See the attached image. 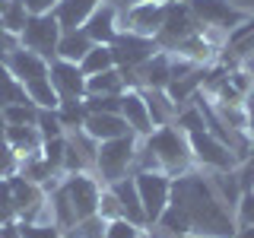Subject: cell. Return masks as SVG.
<instances>
[{"label": "cell", "mask_w": 254, "mask_h": 238, "mask_svg": "<svg viewBox=\"0 0 254 238\" xmlns=\"http://www.w3.org/2000/svg\"><path fill=\"white\" fill-rule=\"evenodd\" d=\"M143 143L153 149V156L159 159V169L169 175V178H178V175L190 172V162H194V156H190L188 133L178 130L175 124L156 127L149 137H143Z\"/></svg>", "instance_id": "cell-2"}, {"label": "cell", "mask_w": 254, "mask_h": 238, "mask_svg": "<svg viewBox=\"0 0 254 238\" xmlns=\"http://www.w3.org/2000/svg\"><path fill=\"white\" fill-rule=\"evenodd\" d=\"M29 16H32V13L26 10V3H22V0H10V3H6V10H3V16H0V22H3V29H6V32L19 35V32L26 29Z\"/></svg>", "instance_id": "cell-30"}, {"label": "cell", "mask_w": 254, "mask_h": 238, "mask_svg": "<svg viewBox=\"0 0 254 238\" xmlns=\"http://www.w3.org/2000/svg\"><path fill=\"white\" fill-rule=\"evenodd\" d=\"M83 29L95 45H111L118 38V32H121V13H118V6L111 0H102L92 10V16L86 19Z\"/></svg>", "instance_id": "cell-13"}, {"label": "cell", "mask_w": 254, "mask_h": 238, "mask_svg": "<svg viewBox=\"0 0 254 238\" xmlns=\"http://www.w3.org/2000/svg\"><path fill=\"white\" fill-rule=\"evenodd\" d=\"M6 3H10V0H0V16H3V10H6Z\"/></svg>", "instance_id": "cell-47"}, {"label": "cell", "mask_w": 254, "mask_h": 238, "mask_svg": "<svg viewBox=\"0 0 254 238\" xmlns=\"http://www.w3.org/2000/svg\"><path fill=\"white\" fill-rule=\"evenodd\" d=\"M169 83H172L169 51H156L146 63L133 70V89H169Z\"/></svg>", "instance_id": "cell-14"}, {"label": "cell", "mask_w": 254, "mask_h": 238, "mask_svg": "<svg viewBox=\"0 0 254 238\" xmlns=\"http://www.w3.org/2000/svg\"><path fill=\"white\" fill-rule=\"evenodd\" d=\"M35 127L42 130V137L45 140H54V137H64V124H61V118H58V111H45V108H38V118H35Z\"/></svg>", "instance_id": "cell-33"}, {"label": "cell", "mask_w": 254, "mask_h": 238, "mask_svg": "<svg viewBox=\"0 0 254 238\" xmlns=\"http://www.w3.org/2000/svg\"><path fill=\"white\" fill-rule=\"evenodd\" d=\"M235 238H254V226H238Z\"/></svg>", "instance_id": "cell-45"}, {"label": "cell", "mask_w": 254, "mask_h": 238, "mask_svg": "<svg viewBox=\"0 0 254 238\" xmlns=\"http://www.w3.org/2000/svg\"><path fill=\"white\" fill-rule=\"evenodd\" d=\"M108 187L115 190L118 203H121V213H124V219L137 222V226H146V213H143V203H140V190H137V181H133V175H124V178L111 181Z\"/></svg>", "instance_id": "cell-17"}, {"label": "cell", "mask_w": 254, "mask_h": 238, "mask_svg": "<svg viewBox=\"0 0 254 238\" xmlns=\"http://www.w3.org/2000/svg\"><path fill=\"white\" fill-rule=\"evenodd\" d=\"M26 95L35 108H45V111H58V105H61V95L54 92L51 79H35V83H29Z\"/></svg>", "instance_id": "cell-27"}, {"label": "cell", "mask_w": 254, "mask_h": 238, "mask_svg": "<svg viewBox=\"0 0 254 238\" xmlns=\"http://www.w3.org/2000/svg\"><path fill=\"white\" fill-rule=\"evenodd\" d=\"M169 3L172 0H140L133 6H124L121 13V32H137V35H146V38H156V32L162 29L165 22V13H169Z\"/></svg>", "instance_id": "cell-7"}, {"label": "cell", "mask_w": 254, "mask_h": 238, "mask_svg": "<svg viewBox=\"0 0 254 238\" xmlns=\"http://www.w3.org/2000/svg\"><path fill=\"white\" fill-rule=\"evenodd\" d=\"M172 3H175V0H172Z\"/></svg>", "instance_id": "cell-49"}, {"label": "cell", "mask_w": 254, "mask_h": 238, "mask_svg": "<svg viewBox=\"0 0 254 238\" xmlns=\"http://www.w3.org/2000/svg\"><path fill=\"white\" fill-rule=\"evenodd\" d=\"M3 118H6V124H35L38 108L32 102H16V105L3 108Z\"/></svg>", "instance_id": "cell-34"}, {"label": "cell", "mask_w": 254, "mask_h": 238, "mask_svg": "<svg viewBox=\"0 0 254 238\" xmlns=\"http://www.w3.org/2000/svg\"><path fill=\"white\" fill-rule=\"evenodd\" d=\"M137 133H124V137L115 140H102L99 149H95V178L102 184H111V181L124 178V175H133V159H137V146H140Z\"/></svg>", "instance_id": "cell-3"}, {"label": "cell", "mask_w": 254, "mask_h": 238, "mask_svg": "<svg viewBox=\"0 0 254 238\" xmlns=\"http://www.w3.org/2000/svg\"><path fill=\"white\" fill-rule=\"evenodd\" d=\"M64 238H105V219L95 213V216H86L79 219L73 229H67Z\"/></svg>", "instance_id": "cell-31"}, {"label": "cell", "mask_w": 254, "mask_h": 238, "mask_svg": "<svg viewBox=\"0 0 254 238\" xmlns=\"http://www.w3.org/2000/svg\"><path fill=\"white\" fill-rule=\"evenodd\" d=\"M0 238H22L19 222H3V226H0Z\"/></svg>", "instance_id": "cell-43"}, {"label": "cell", "mask_w": 254, "mask_h": 238, "mask_svg": "<svg viewBox=\"0 0 254 238\" xmlns=\"http://www.w3.org/2000/svg\"><path fill=\"white\" fill-rule=\"evenodd\" d=\"M48 79H51L54 92L61 95V102H79L86 99V73L79 70V63L54 58L48 63Z\"/></svg>", "instance_id": "cell-11"}, {"label": "cell", "mask_w": 254, "mask_h": 238, "mask_svg": "<svg viewBox=\"0 0 254 238\" xmlns=\"http://www.w3.org/2000/svg\"><path fill=\"white\" fill-rule=\"evenodd\" d=\"M86 102L79 99V102H61L58 105V118H61V124H64V130H79V127L86 124Z\"/></svg>", "instance_id": "cell-29"}, {"label": "cell", "mask_w": 254, "mask_h": 238, "mask_svg": "<svg viewBox=\"0 0 254 238\" xmlns=\"http://www.w3.org/2000/svg\"><path fill=\"white\" fill-rule=\"evenodd\" d=\"M140 238H156V235L153 232H140Z\"/></svg>", "instance_id": "cell-48"}, {"label": "cell", "mask_w": 254, "mask_h": 238, "mask_svg": "<svg viewBox=\"0 0 254 238\" xmlns=\"http://www.w3.org/2000/svg\"><path fill=\"white\" fill-rule=\"evenodd\" d=\"M10 194H13V206H16V219H22L32 206H38L45 200V187L35 184V181H29L26 175H10Z\"/></svg>", "instance_id": "cell-18"}, {"label": "cell", "mask_w": 254, "mask_h": 238, "mask_svg": "<svg viewBox=\"0 0 254 238\" xmlns=\"http://www.w3.org/2000/svg\"><path fill=\"white\" fill-rule=\"evenodd\" d=\"M16 45H19V35H13V32H6V29H3V22H0V63L6 60V54H10Z\"/></svg>", "instance_id": "cell-41"}, {"label": "cell", "mask_w": 254, "mask_h": 238, "mask_svg": "<svg viewBox=\"0 0 254 238\" xmlns=\"http://www.w3.org/2000/svg\"><path fill=\"white\" fill-rule=\"evenodd\" d=\"M140 232H143V226L124 219V216L105 222V238H140Z\"/></svg>", "instance_id": "cell-35"}, {"label": "cell", "mask_w": 254, "mask_h": 238, "mask_svg": "<svg viewBox=\"0 0 254 238\" xmlns=\"http://www.w3.org/2000/svg\"><path fill=\"white\" fill-rule=\"evenodd\" d=\"M95 42L86 35V29H73V32H64L61 42H58V58L61 60H70V63H79L89 54V48Z\"/></svg>", "instance_id": "cell-24"}, {"label": "cell", "mask_w": 254, "mask_h": 238, "mask_svg": "<svg viewBox=\"0 0 254 238\" xmlns=\"http://www.w3.org/2000/svg\"><path fill=\"white\" fill-rule=\"evenodd\" d=\"M19 172V159L10 149V143H0V178H10Z\"/></svg>", "instance_id": "cell-39"}, {"label": "cell", "mask_w": 254, "mask_h": 238, "mask_svg": "<svg viewBox=\"0 0 254 238\" xmlns=\"http://www.w3.org/2000/svg\"><path fill=\"white\" fill-rule=\"evenodd\" d=\"M133 181H137V190H140L146 226H153V222L165 213L169 200H172V178L165 172H137Z\"/></svg>", "instance_id": "cell-6"}, {"label": "cell", "mask_w": 254, "mask_h": 238, "mask_svg": "<svg viewBox=\"0 0 254 238\" xmlns=\"http://www.w3.org/2000/svg\"><path fill=\"white\" fill-rule=\"evenodd\" d=\"M188 143H190V156H194V162L203 165V169H210V172H229V169L238 165V156L219 137H213L210 130L190 133Z\"/></svg>", "instance_id": "cell-8"}, {"label": "cell", "mask_w": 254, "mask_h": 238, "mask_svg": "<svg viewBox=\"0 0 254 238\" xmlns=\"http://www.w3.org/2000/svg\"><path fill=\"white\" fill-rule=\"evenodd\" d=\"M6 127L10 124H6V118H3V108H0V143H6Z\"/></svg>", "instance_id": "cell-46"}, {"label": "cell", "mask_w": 254, "mask_h": 238, "mask_svg": "<svg viewBox=\"0 0 254 238\" xmlns=\"http://www.w3.org/2000/svg\"><path fill=\"white\" fill-rule=\"evenodd\" d=\"M6 143H10V149L16 153V159H26V156L42 149L45 137L35 124H10L6 127Z\"/></svg>", "instance_id": "cell-21"}, {"label": "cell", "mask_w": 254, "mask_h": 238, "mask_svg": "<svg viewBox=\"0 0 254 238\" xmlns=\"http://www.w3.org/2000/svg\"><path fill=\"white\" fill-rule=\"evenodd\" d=\"M235 219H238V226H254V190L242 194L238 210H235Z\"/></svg>", "instance_id": "cell-40"}, {"label": "cell", "mask_w": 254, "mask_h": 238, "mask_svg": "<svg viewBox=\"0 0 254 238\" xmlns=\"http://www.w3.org/2000/svg\"><path fill=\"white\" fill-rule=\"evenodd\" d=\"M245 111H248V137H251V153H254V102Z\"/></svg>", "instance_id": "cell-44"}, {"label": "cell", "mask_w": 254, "mask_h": 238, "mask_svg": "<svg viewBox=\"0 0 254 238\" xmlns=\"http://www.w3.org/2000/svg\"><path fill=\"white\" fill-rule=\"evenodd\" d=\"M159 51L156 38L137 35V32H118V38L111 42V54H115V67L121 70H137L140 63H146Z\"/></svg>", "instance_id": "cell-10"}, {"label": "cell", "mask_w": 254, "mask_h": 238, "mask_svg": "<svg viewBox=\"0 0 254 238\" xmlns=\"http://www.w3.org/2000/svg\"><path fill=\"white\" fill-rule=\"evenodd\" d=\"M143 99H146V108H149V118H153V127H165V124H175L181 105L172 99L165 89H140Z\"/></svg>", "instance_id": "cell-22"}, {"label": "cell", "mask_w": 254, "mask_h": 238, "mask_svg": "<svg viewBox=\"0 0 254 238\" xmlns=\"http://www.w3.org/2000/svg\"><path fill=\"white\" fill-rule=\"evenodd\" d=\"M172 203L181 206L188 216V226L194 235L203 238H235L238 219L229 206H222L210 178H200L194 172H185L172 178Z\"/></svg>", "instance_id": "cell-1"}, {"label": "cell", "mask_w": 254, "mask_h": 238, "mask_svg": "<svg viewBox=\"0 0 254 238\" xmlns=\"http://www.w3.org/2000/svg\"><path fill=\"white\" fill-rule=\"evenodd\" d=\"M99 216L102 219H118V216H124L121 213V203H118V197H115V190H111L108 184L102 187V197H99Z\"/></svg>", "instance_id": "cell-37"}, {"label": "cell", "mask_w": 254, "mask_h": 238, "mask_svg": "<svg viewBox=\"0 0 254 238\" xmlns=\"http://www.w3.org/2000/svg\"><path fill=\"white\" fill-rule=\"evenodd\" d=\"M102 187H105V184H102L92 172H70V175H64L61 184H58V190L64 194V200L70 203V210H73L76 222L99 213Z\"/></svg>", "instance_id": "cell-4"}, {"label": "cell", "mask_w": 254, "mask_h": 238, "mask_svg": "<svg viewBox=\"0 0 254 238\" xmlns=\"http://www.w3.org/2000/svg\"><path fill=\"white\" fill-rule=\"evenodd\" d=\"M6 70L22 83V89H26L29 83H35V79H48V63L51 60H45L42 54H35V51H29V48H22V45H16L10 54H6Z\"/></svg>", "instance_id": "cell-12"}, {"label": "cell", "mask_w": 254, "mask_h": 238, "mask_svg": "<svg viewBox=\"0 0 254 238\" xmlns=\"http://www.w3.org/2000/svg\"><path fill=\"white\" fill-rule=\"evenodd\" d=\"M19 232L22 238H64L61 226H54V222H19Z\"/></svg>", "instance_id": "cell-36"}, {"label": "cell", "mask_w": 254, "mask_h": 238, "mask_svg": "<svg viewBox=\"0 0 254 238\" xmlns=\"http://www.w3.org/2000/svg\"><path fill=\"white\" fill-rule=\"evenodd\" d=\"M115 67V54H111V45H92L89 54L79 60V70L86 76H95V73H105V70Z\"/></svg>", "instance_id": "cell-26"}, {"label": "cell", "mask_w": 254, "mask_h": 238, "mask_svg": "<svg viewBox=\"0 0 254 238\" xmlns=\"http://www.w3.org/2000/svg\"><path fill=\"white\" fill-rule=\"evenodd\" d=\"M64 29L61 22L54 19V13H32L26 29L19 32V45L29 48V51L42 54L45 60H54L58 58V42H61Z\"/></svg>", "instance_id": "cell-5"}, {"label": "cell", "mask_w": 254, "mask_h": 238, "mask_svg": "<svg viewBox=\"0 0 254 238\" xmlns=\"http://www.w3.org/2000/svg\"><path fill=\"white\" fill-rule=\"evenodd\" d=\"M83 130L89 133L95 143H102V140H115V137L130 133V127H127V121H124L121 115H95V111H89V115H86Z\"/></svg>", "instance_id": "cell-20"}, {"label": "cell", "mask_w": 254, "mask_h": 238, "mask_svg": "<svg viewBox=\"0 0 254 238\" xmlns=\"http://www.w3.org/2000/svg\"><path fill=\"white\" fill-rule=\"evenodd\" d=\"M194 32H200V22H197L194 10L188 3H181V0H175V3H169L162 29L156 32V45H159V51H172V48H178V42H185Z\"/></svg>", "instance_id": "cell-9"}, {"label": "cell", "mask_w": 254, "mask_h": 238, "mask_svg": "<svg viewBox=\"0 0 254 238\" xmlns=\"http://www.w3.org/2000/svg\"><path fill=\"white\" fill-rule=\"evenodd\" d=\"M188 6L194 10V16H197V22H200V26H216L222 32L235 29L232 22L242 19V16H238L232 6L226 3V0H188Z\"/></svg>", "instance_id": "cell-16"}, {"label": "cell", "mask_w": 254, "mask_h": 238, "mask_svg": "<svg viewBox=\"0 0 254 238\" xmlns=\"http://www.w3.org/2000/svg\"><path fill=\"white\" fill-rule=\"evenodd\" d=\"M121 118L127 121L130 133H137V137H149V133L156 130L153 118H149V108H146V99H143L140 89H124V95H121Z\"/></svg>", "instance_id": "cell-15"}, {"label": "cell", "mask_w": 254, "mask_h": 238, "mask_svg": "<svg viewBox=\"0 0 254 238\" xmlns=\"http://www.w3.org/2000/svg\"><path fill=\"white\" fill-rule=\"evenodd\" d=\"M29 13H51L58 6V0H22Z\"/></svg>", "instance_id": "cell-42"}, {"label": "cell", "mask_w": 254, "mask_h": 238, "mask_svg": "<svg viewBox=\"0 0 254 238\" xmlns=\"http://www.w3.org/2000/svg\"><path fill=\"white\" fill-rule=\"evenodd\" d=\"M102 0H58V6H54V19L61 22L64 32H73V29H83L86 19L92 16V10L99 6Z\"/></svg>", "instance_id": "cell-19"}, {"label": "cell", "mask_w": 254, "mask_h": 238, "mask_svg": "<svg viewBox=\"0 0 254 238\" xmlns=\"http://www.w3.org/2000/svg\"><path fill=\"white\" fill-rule=\"evenodd\" d=\"M16 102H29V95H26L19 79L6 70V63H0V108L16 105Z\"/></svg>", "instance_id": "cell-28"}, {"label": "cell", "mask_w": 254, "mask_h": 238, "mask_svg": "<svg viewBox=\"0 0 254 238\" xmlns=\"http://www.w3.org/2000/svg\"><path fill=\"white\" fill-rule=\"evenodd\" d=\"M210 178V184L213 190H216V197L222 200V206H229V210H238V200H242V184H238V172L235 169H229V172H210L206 175Z\"/></svg>", "instance_id": "cell-23"}, {"label": "cell", "mask_w": 254, "mask_h": 238, "mask_svg": "<svg viewBox=\"0 0 254 238\" xmlns=\"http://www.w3.org/2000/svg\"><path fill=\"white\" fill-rule=\"evenodd\" d=\"M124 89H127V83H124L121 67H111L105 73L86 76V95H121Z\"/></svg>", "instance_id": "cell-25"}, {"label": "cell", "mask_w": 254, "mask_h": 238, "mask_svg": "<svg viewBox=\"0 0 254 238\" xmlns=\"http://www.w3.org/2000/svg\"><path fill=\"white\" fill-rule=\"evenodd\" d=\"M121 95H86L83 102L86 111H95V115H121Z\"/></svg>", "instance_id": "cell-32"}, {"label": "cell", "mask_w": 254, "mask_h": 238, "mask_svg": "<svg viewBox=\"0 0 254 238\" xmlns=\"http://www.w3.org/2000/svg\"><path fill=\"white\" fill-rule=\"evenodd\" d=\"M3 222H16V206L10 194V178H0V226Z\"/></svg>", "instance_id": "cell-38"}]
</instances>
